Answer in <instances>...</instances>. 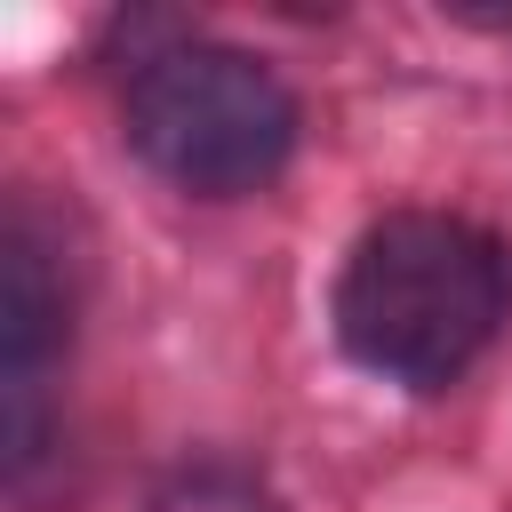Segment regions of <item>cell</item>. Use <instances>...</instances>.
I'll return each instance as SVG.
<instances>
[{"mask_svg": "<svg viewBox=\"0 0 512 512\" xmlns=\"http://www.w3.org/2000/svg\"><path fill=\"white\" fill-rule=\"evenodd\" d=\"M152 512H272V496L240 464H192L152 496Z\"/></svg>", "mask_w": 512, "mask_h": 512, "instance_id": "obj_3", "label": "cell"}, {"mask_svg": "<svg viewBox=\"0 0 512 512\" xmlns=\"http://www.w3.org/2000/svg\"><path fill=\"white\" fill-rule=\"evenodd\" d=\"M128 144L176 192L232 200L288 168L296 152V96L272 64L224 40H176L136 64L128 80Z\"/></svg>", "mask_w": 512, "mask_h": 512, "instance_id": "obj_2", "label": "cell"}, {"mask_svg": "<svg viewBox=\"0 0 512 512\" xmlns=\"http://www.w3.org/2000/svg\"><path fill=\"white\" fill-rule=\"evenodd\" d=\"M504 312H512L504 240L440 208H400L368 224L336 280L344 352L408 392H440L448 376H464L496 344Z\"/></svg>", "mask_w": 512, "mask_h": 512, "instance_id": "obj_1", "label": "cell"}]
</instances>
